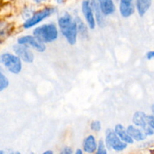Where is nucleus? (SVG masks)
I'll list each match as a JSON object with an SVG mask.
<instances>
[{
	"mask_svg": "<svg viewBox=\"0 0 154 154\" xmlns=\"http://www.w3.org/2000/svg\"><path fill=\"white\" fill-rule=\"evenodd\" d=\"M58 24L60 31L70 45H73L77 42L78 36V27L75 20L72 19V16L69 14L59 18Z\"/></svg>",
	"mask_w": 154,
	"mask_h": 154,
	"instance_id": "nucleus-1",
	"label": "nucleus"
},
{
	"mask_svg": "<svg viewBox=\"0 0 154 154\" xmlns=\"http://www.w3.org/2000/svg\"><path fill=\"white\" fill-rule=\"evenodd\" d=\"M33 34L44 43H51L58 37V31L54 23L45 24L37 27L33 31Z\"/></svg>",
	"mask_w": 154,
	"mask_h": 154,
	"instance_id": "nucleus-2",
	"label": "nucleus"
},
{
	"mask_svg": "<svg viewBox=\"0 0 154 154\" xmlns=\"http://www.w3.org/2000/svg\"><path fill=\"white\" fill-rule=\"evenodd\" d=\"M0 63L4 65L8 70L14 74H19L22 69L21 60L17 56L11 54H3L0 56Z\"/></svg>",
	"mask_w": 154,
	"mask_h": 154,
	"instance_id": "nucleus-3",
	"label": "nucleus"
},
{
	"mask_svg": "<svg viewBox=\"0 0 154 154\" xmlns=\"http://www.w3.org/2000/svg\"><path fill=\"white\" fill-rule=\"evenodd\" d=\"M54 12H55V9H54V8H45L36 12L32 17L29 18V19L23 23V27L25 29L31 28V27L35 26L36 24L39 23L41 21L45 20V18L51 16V15L53 13H54Z\"/></svg>",
	"mask_w": 154,
	"mask_h": 154,
	"instance_id": "nucleus-4",
	"label": "nucleus"
},
{
	"mask_svg": "<svg viewBox=\"0 0 154 154\" xmlns=\"http://www.w3.org/2000/svg\"><path fill=\"white\" fill-rule=\"evenodd\" d=\"M106 144L108 148L116 151H122L127 147V144L122 141L114 131L108 129L106 132Z\"/></svg>",
	"mask_w": 154,
	"mask_h": 154,
	"instance_id": "nucleus-5",
	"label": "nucleus"
},
{
	"mask_svg": "<svg viewBox=\"0 0 154 154\" xmlns=\"http://www.w3.org/2000/svg\"><path fill=\"white\" fill-rule=\"evenodd\" d=\"M17 42L20 45H29L38 52H44L46 50V46H45V43L35 35L23 36L18 39Z\"/></svg>",
	"mask_w": 154,
	"mask_h": 154,
	"instance_id": "nucleus-6",
	"label": "nucleus"
},
{
	"mask_svg": "<svg viewBox=\"0 0 154 154\" xmlns=\"http://www.w3.org/2000/svg\"><path fill=\"white\" fill-rule=\"evenodd\" d=\"M14 51L17 57L26 63H31L34 60V54L26 45H17L14 46Z\"/></svg>",
	"mask_w": 154,
	"mask_h": 154,
	"instance_id": "nucleus-7",
	"label": "nucleus"
},
{
	"mask_svg": "<svg viewBox=\"0 0 154 154\" xmlns=\"http://www.w3.org/2000/svg\"><path fill=\"white\" fill-rule=\"evenodd\" d=\"M82 12L88 23L89 27L93 29L96 27V19L94 17V13L92 9L90 0H84L82 2Z\"/></svg>",
	"mask_w": 154,
	"mask_h": 154,
	"instance_id": "nucleus-8",
	"label": "nucleus"
},
{
	"mask_svg": "<svg viewBox=\"0 0 154 154\" xmlns=\"http://www.w3.org/2000/svg\"><path fill=\"white\" fill-rule=\"evenodd\" d=\"M90 5H91L94 15H96V20H97L98 24H99V26L102 27L105 23V18H104L103 13L101 10L99 1V0H91Z\"/></svg>",
	"mask_w": 154,
	"mask_h": 154,
	"instance_id": "nucleus-9",
	"label": "nucleus"
},
{
	"mask_svg": "<svg viewBox=\"0 0 154 154\" xmlns=\"http://www.w3.org/2000/svg\"><path fill=\"white\" fill-rule=\"evenodd\" d=\"M132 122L135 126L141 127L143 132L149 126L147 121V114L142 111H137L135 113L132 118Z\"/></svg>",
	"mask_w": 154,
	"mask_h": 154,
	"instance_id": "nucleus-10",
	"label": "nucleus"
},
{
	"mask_svg": "<svg viewBox=\"0 0 154 154\" xmlns=\"http://www.w3.org/2000/svg\"><path fill=\"white\" fill-rule=\"evenodd\" d=\"M84 150L87 153H93L97 150V144H96V138L93 135H90L84 139L83 143Z\"/></svg>",
	"mask_w": 154,
	"mask_h": 154,
	"instance_id": "nucleus-11",
	"label": "nucleus"
},
{
	"mask_svg": "<svg viewBox=\"0 0 154 154\" xmlns=\"http://www.w3.org/2000/svg\"><path fill=\"white\" fill-rule=\"evenodd\" d=\"M120 12L123 17H129L132 16L135 12V7L132 2L120 1Z\"/></svg>",
	"mask_w": 154,
	"mask_h": 154,
	"instance_id": "nucleus-12",
	"label": "nucleus"
},
{
	"mask_svg": "<svg viewBox=\"0 0 154 154\" xmlns=\"http://www.w3.org/2000/svg\"><path fill=\"white\" fill-rule=\"evenodd\" d=\"M114 132L118 135L119 138L126 144H132L133 143V139L129 135L127 130L125 129V127L122 124L116 125L115 128H114Z\"/></svg>",
	"mask_w": 154,
	"mask_h": 154,
	"instance_id": "nucleus-13",
	"label": "nucleus"
},
{
	"mask_svg": "<svg viewBox=\"0 0 154 154\" xmlns=\"http://www.w3.org/2000/svg\"><path fill=\"white\" fill-rule=\"evenodd\" d=\"M126 130H127L129 135L132 137V139L135 140V141H144L146 138V136H147L145 133L143 132V130L138 129V128H136L134 126H132V125L128 126Z\"/></svg>",
	"mask_w": 154,
	"mask_h": 154,
	"instance_id": "nucleus-14",
	"label": "nucleus"
},
{
	"mask_svg": "<svg viewBox=\"0 0 154 154\" xmlns=\"http://www.w3.org/2000/svg\"><path fill=\"white\" fill-rule=\"evenodd\" d=\"M101 10L105 16L112 14L115 11V5L113 0H99Z\"/></svg>",
	"mask_w": 154,
	"mask_h": 154,
	"instance_id": "nucleus-15",
	"label": "nucleus"
},
{
	"mask_svg": "<svg viewBox=\"0 0 154 154\" xmlns=\"http://www.w3.org/2000/svg\"><path fill=\"white\" fill-rule=\"evenodd\" d=\"M152 0H136V7L141 17L144 16L151 5Z\"/></svg>",
	"mask_w": 154,
	"mask_h": 154,
	"instance_id": "nucleus-16",
	"label": "nucleus"
},
{
	"mask_svg": "<svg viewBox=\"0 0 154 154\" xmlns=\"http://www.w3.org/2000/svg\"><path fill=\"white\" fill-rule=\"evenodd\" d=\"M75 21H76L77 27H78V33H79L80 35L84 38H87L88 36L87 28L82 21V20L80 17H76L75 18Z\"/></svg>",
	"mask_w": 154,
	"mask_h": 154,
	"instance_id": "nucleus-17",
	"label": "nucleus"
},
{
	"mask_svg": "<svg viewBox=\"0 0 154 154\" xmlns=\"http://www.w3.org/2000/svg\"><path fill=\"white\" fill-rule=\"evenodd\" d=\"M8 84L9 81L8 78L0 72V91L7 88Z\"/></svg>",
	"mask_w": 154,
	"mask_h": 154,
	"instance_id": "nucleus-18",
	"label": "nucleus"
},
{
	"mask_svg": "<svg viewBox=\"0 0 154 154\" xmlns=\"http://www.w3.org/2000/svg\"><path fill=\"white\" fill-rule=\"evenodd\" d=\"M96 153L97 154H106L107 153V150L106 147H105V143L102 140H100L98 144L97 150H96Z\"/></svg>",
	"mask_w": 154,
	"mask_h": 154,
	"instance_id": "nucleus-19",
	"label": "nucleus"
},
{
	"mask_svg": "<svg viewBox=\"0 0 154 154\" xmlns=\"http://www.w3.org/2000/svg\"><path fill=\"white\" fill-rule=\"evenodd\" d=\"M90 128L93 131H95V132H99L102 129V125H101L100 121L99 120H94L91 123V125H90Z\"/></svg>",
	"mask_w": 154,
	"mask_h": 154,
	"instance_id": "nucleus-20",
	"label": "nucleus"
},
{
	"mask_svg": "<svg viewBox=\"0 0 154 154\" xmlns=\"http://www.w3.org/2000/svg\"><path fill=\"white\" fill-rule=\"evenodd\" d=\"M147 124L154 130V115H147Z\"/></svg>",
	"mask_w": 154,
	"mask_h": 154,
	"instance_id": "nucleus-21",
	"label": "nucleus"
},
{
	"mask_svg": "<svg viewBox=\"0 0 154 154\" xmlns=\"http://www.w3.org/2000/svg\"><path fill=\"white\" fill-rule=\"evenodd\" d=\"M73 153V151H72V148H70V147H64L63 148V150H62L61 153L62 154H72Z\"/></svg>",
	"mask_w": 154,
	"mask_h": 154,
	"instance_id": "nucleus-22",
	"label": "nucleus"
},
{
	"mask_svg": "<svg viewBox=\"0 0 154 154\" xmlns=\"http://www.w3.org/2000/svg\"><path fill=\"white\" fill-rule=\"evenodd\" d=\"M147 58L148 60H151V59L154 58V51H149L148 53L147 54Z\"/></svg>",
	"mask_w": 154,
	"mask_h": 154,
	"instance_id": "nucleus-23",
	"label": "nucleus"
},
{
	"mask_svg": "<svg viewBox=\"0 0 154 154\" xmlns=\"http://www.w3.org/2000/svg\"><path fill=\"white\" fill-rule=\"evenodd\" d=\"M75 153H76V154H82L83 153V151L81 150H80V149H78V150H76Z\"/></svg>",
	"mask_w": 154,
	"mask_h": 154,
	"instance_id": "nucleus-24",
	"label": "nucleus"
},
{
	"mask_svg": "<svg viewBox=\"0 0 154 154\" xmlns=\"http://www.w3.org/2000/svg\"><path fill=\"white\" fill-rule=\"evenodd\" d=\"M54 153V152L51 151V150H48V151H45L44 154H53Z\"/></svg>",
	"mask_w": 154,
	"mask_h": 154,
	"instance_id": "nucleus-25",
	"label": "nucleus"
},
{
	"mask_svg": "<svg viewBox=\"0 0 154 154\" xmlns=\"http://www.w3.org/2000/svg\"><path fill=\"white\" fill-rule=\"evenodd\" d=\"M44 1H45V0H35V2L36 3H41Z\"/></svg>",
	"mask_w": 154,
	"mask_h": 154,
	"instance_id": "nucleus-26",
	"label": "nucleus"
},
{
	"mask_svg": "<svg viewBox=\"0 0 154 154\" xmlns=\"http://www.w3.org/2000/svg\"><path fill=\"white\" fill-rule=\"evenodd\" d=\"M151 109H152V111H153V113L154 114V104L153 105H152V108H151Z\"/></svg>",
	"mask_w": 154,
	"mask_h": 154,
	"instance_id": "nucleus-27",
	"label": "nucleus"
},
{
	"mask_svg": "<svg viewBox=\"0 0 154 154\" xmlns=\"http://www.w3.org/2000/svg\"><path fill=\"white\" fill-rule=\"evenodd\" d=\"M120 1H128V2H132V0H120Z\"/></svg>",
	"mask_w": 154,
	"mask_h": 154,
	"instance_id": "nucleus-28",
	"label": "nucleus"
},
{
	"mask_svg": "<svg viewBox=\"0 0 154 154\" xmlns=\"http://www.w3.org/2000/svg\"><path fill=\"white\" fill-rule=\"evenodd\" d=\"M3 153H4V152H3V151H2V150H0V153H2V154Z\"/></svg>",
	"mask_w": 154,
	"mask_h": 154,
	"instance_id": "nucleus-29",
	"label": "nucleus"
},
{
	"mask_svg": "<svg viewBox=\"0 0 154 154\" xmlns=\"http://www.w3.org/2000/svg\"><path fill=\"white\" fill-rule=\"evenodd\" d=\"M57 1H59V2H60V1H61V0H57Z\"/></svg>",
	"mask_w": 154,
	"mask_h": 154,
	"instance_id": "nucleus-30",
	"label": "nucleus"
}]
</instances>
